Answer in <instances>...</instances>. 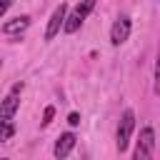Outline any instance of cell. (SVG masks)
<instances>
[{
	"instance_id": "6da1fadb",
	"label": "cell",
	"mask_w": 160,
	"mask_h": 160,
	"mask_svg": "<svg viewBox=\"0 0 160 160\" xmlns=\"http://www.w3.org/2000/svg\"><path fill=\"white\" fill-rule=\"evenodd\" d=\"M132 130H135V112L128 108L118 122V132H115V142H118V150H128L130 145V138H132Z\"/></svg>"
},
{
	"instance_id": "7a4b0ae2",
	"label": "cell",
	"mask_w": 160,
	"mask_h": 160,
	"mask_svg": "<svg viewBox=\"0 0 160 160\" xmlns=\"http://www.w3.org/2000/svg\"><path fill=\"white\" fill-rule=\"evenodd\" d=\"M92 8H95V0H82L70 15H68V20H65V28H62V32H68V35H72V32H78L80 28H82V22H85V18L92 12Z\"/></svg>"
},
{
	"instance_id": "3957f363",
	"label": "cell",
	"mask_w": 160,
	"mask_h": 160,
	"mask_svg": "<svg viewBox=\"0 0 160 160\" xmlns=\"http://www.w3.org/2000/svg\"><path fill=\"white\" fill-rule=\"evenodd\" d=\"M22 82H15L12 88H10V92L5 95V100H2V105H0V120L2 122H12V118H15V112H18V105H20V92H22Z\"/></svg>"
},
{
	"instance_id": "277c9868",
	"label": "cell",
	"mask_w": 160,
	"mask_h": 160,
	"mask_svg": "<svg viewBox=\"0 0 160 160\" xmlns=\"http://www.w3.org/2000/svg\"><path fill=\"white\" fill-rule=\"evenodd\" d=\"M152 150H155V130L152 128H142L132 160H152Z\"/></svg>"
},
{
	"instance_id": "5b68a950",
	"label": "cell",
	"mask_w": 160,
	"mask_h": 160,
	"mask_svg": "<svg viewBox=\"0 0 160 160\" xmlns=\"http://www.w3.org/2000/svg\"><path fill=\"white\" fill-rule=\"evenodd\" d=\"M65 20H68V5L65 2H60L55 10H52V15H50V20H48V28H45V40H52L62 28H65Z\"/></svg>"
},
{
	"instance_id": "8992f818",
	"label": "cell",
	"mask_w": 160,
	"mask_h": 160,
	"mask_svg": "<svg viewBox=\"0 0 160 160\" xmlns=\"http://www.w3.org/2000/svg\"><path fill=\"white\" fill-rule=\"evenodd\" d=\"M130 30H132V20H130L128 15H120V18L112 22V28H110V42H112V45H122V42L130 38Z\"/></svg>"
},
{
	"instance_id": "52a82bcc",
	"label": "cell",
	"mask_w": 160,
	"mask_h": 160,
	"mask_svg": "<svg viewBox=\"0 0 160 160\" xmlns=\"http://www.w3.org/2000/svg\"><path fill=\"white\" fill-rule=\"evenodd\" d=\"M75 135L72 132H62L58 140H55V148H52V155L58 158V160H65L70 152H72V148H75Z\"/></svg>"
},
{
	"instance_id": "ba28073f",
	"label": "cell",
	"mask_w": 160,
	"mask_h": 160,
	"mask_svg": "<svg viewBox=\"0 0 160 160\" xmlns=\"http://www.w3.org/2000/svg\"><path fill=\"white\" fill-rule=\"evenodd\" d=\"M28 28H30V18H28V15H20V18H15V20H8V22H2V32H5V35L25 32Z\"/></svg>"
},
{
	"instance_id": "9c48e42d",
	"label": "cell",
	"mask_w": 160,
	"mask_h": 160,
	"mask_svg": "<svg viewBox=\"0 0 160 160\" xmlns=\"http://www.w3.org/2000/svg\"><path fill=\"white\" fill-rule=\"evenodd\" d=\"M12 132H15L12 122H2V142H5V140H10V138H12Z\"/></svg>"
},
{
	"instance_id": "30bf717a",
	"label": "cell",
	"mask_w": 160,
	"mask_h": 160,
	"mask_svg": "<svg viewBox=\"0 0 160 160\" xmlns=\"http://www.w3.org/2000/svg\"><path fill=\"white\" fill-rule=\"evenodd\" d=\"M155 92H160V50H158V60H155Z\"/></svg>"
},
{
	"instance_id": "8fae6325",
	"label": "cell",
	"mask_w": 160,
	"mask_h": 160,
	"mask_svg": "<svg viewBox=\"0 0 160 160\" xmlns=\"http://www.w3.org/2000/svg\"><path fill=\"white\" fill-rule=\"evenodd\" d=\"M52 115H55V108H52V105H48V108H45V112H42V125H50Z\"/></svg>"
},
{
	"instance_id": "7c38bea8",
	"label": "cell",
	"mask_w": 160,
	"mask_h": 160,
	"mask_svg": "<svg viewBox=\"0 0 160 160\" xmlns=\"http://www.w3.org/2000/svg\"><path fill=\"white\" fill-rule=\"evenodd\" d=\"M10 5H12V0H0V15H5L10 10Z\"/></svg>"
},
{
	"instance_id": "4fadbf2b",
	"label": "cell",
	"mask_w": 160,
	"mask_h": 160,
	"mask_svg": "<svg viewBox=\"0 0 160 160\" xmlns=\"http://www.w3.org/2000/svg\"><path fill=\"white\" fill-rule=\"evenodd\" d=\"M68 122H70V125H80V115H78V112H70V115H68Z\"/></svg>"
}]
</instances>
